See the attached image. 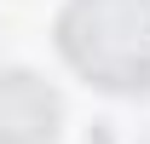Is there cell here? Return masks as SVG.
<instances>
[{
    "label": "cell",
    "mask_w": 150,
    "mask_h": 144,
    "mask_svg": "<svg viewBox=\"0 0 150 144\" xmlns=\"http://www.w3.org/2000/svg\"><path fill=\"white\" fill-rule=\"evenodd\" d=\"M64 127L58 92L29 69L0 75V144H52Z\"/></svg>",
    "instance_id": "7a4b0ae2"
},
{
    "label": "cell",
    "mask_w": 150,
    "mask_h": 144,
    "mask_svg": "<svg viewBox=\"0 0 150 144\" xmlns=\"http://www.w3.org/2000/svg\"><path fill=\"white\" fill-rule=\"evenodd\" d=\"M58 46L75 75L104 92L150 87V0H69L58 18Z\"/></svg>",
    "instance_id": "6da1fadb"
}]
</instances>
